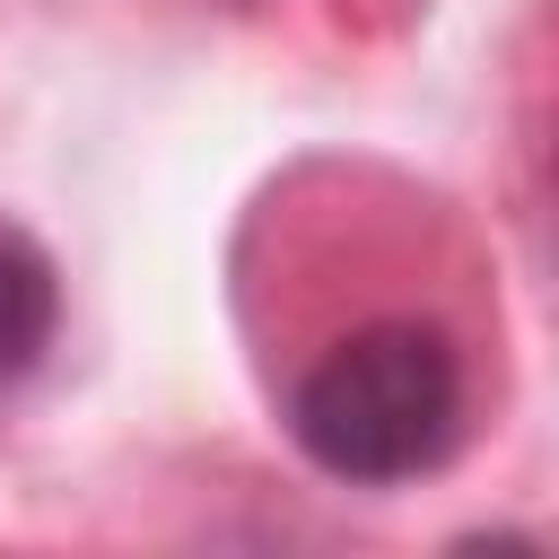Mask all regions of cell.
<instances>
[{"instance_id": "cell-1", "label": "cell", "mask_w": 559, "mask_h": 559, "mask_svg": "<svg viewBox=\"0 0 559 559\" xmlns=\"http://www.w3.org/2000/svg\"><path fill=\"white\" fill-rule=\"evenodd\" d=\"M463 411H472L463 349L419 314H384V323L341 332L288 384L297 454L349 489H402V480L437 472L463 445Z\"/></svg>"}, {"instance_id": "cell-2", "label": "cell", "mask_w": 559, "mask_h": 559, "mask_svg": "<svg viewBox=\"0 0 559 559\" xmlns=\"http://www.w3.org/2000/svg\"><path fill=\"white\" fill-rule=\"evenodd\" d=\"M52 332H61V271L17 218H0V384L44 367Z\"/></svg>"}]
</instances>
